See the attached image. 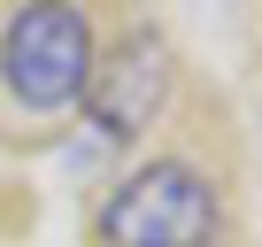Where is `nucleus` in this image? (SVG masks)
Here are the masks:
<instances>
[{
	"mask_svg": "<svg viewBox=\"0 0 262 247\" xmlns=\"http://www.w3.org/2000/svg\"><path fill=\"white\" fill-rule=\"evenodd\" d=\"M93 232H100V247H216L224 193L193 155H155L108 186Z\"/></svg>",
	"mask_w": 262,
	"mask_h": 247,
	"instance_id": "f257e3e1",
	"label": "nucleus"
},
{
	"mask_svg": "<svg viewBox=\"0 0 262 247\" xmlns=\"http://www.w3.org/2000/svg\"><path fill=\"white\" fill-rule=\"evenodd\" d=\"M100 62L93 16L85 8H16L0 24V93L24 116H62L85 100Z\"/></svg>",
	"mask_w": 262,
	"mask_h": 247,
	"instance_id": "f03ea898",
	"label": "nucleus"
},
{
	"mask_svg": "<svg viewBox=\"0 0 262 247\" xmlns=\"http://www.w3.org/2000/svg\"><path fill=\"white\" fill-rule=\"evenodd\" d=\"M170 85H178V62H170V39L147 31V24H131L100 62H93V85H85V116H93V132L100 139H139L147 123L170 108Z\"/></svg>",
	"mask_w": 262,
	"mask_h": 247,
	"instance_id": "7ed1b4c3",
	"label": "nucleus"
}]
</instances>
